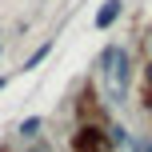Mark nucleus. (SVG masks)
<instances>
[{"label": "nucleus", "instance_id": "4", "mask_svg": "<svg viewBox=\"0 0 152 152\" xmlns=\"http://www.w3.org/2000/svg\"><path fill=\"white\" fill-rule=\"evenodd\" d=\"M36 128H40V116H28V120L20 124V136H36Z\"/></svg>", "mask_w": 152, "mask_h": 152}, {"label": "nucleus", "instance_id": "6", "mask_svg": "<svg viewBox=\"0 0 152 152\" xmlns=\"http://www.w3.org/2000/svg\"><path fill=\"white\" fill-rule=\"evenodd\" d=\"M148 152H152V148H148Z\"/></svg>", "mask_w": 152, "mask_h": 152}, {"label": "nucleus", "instance_id": "5", "mask_svg": "<svg viewBox=\"0 0 152 152\" xmlns=\"http://www.w3.org/2000/svg\"><path fill=\"white\" fill-rule=\"evenodd\" d=\"M148 88H152V60H148Z\"/></svg>", "mask_w": 152, "mask_h": 152}, {"label": "nucleus", "instance_id": "1", "mask_svg": "<svg viewBox=\"0 0 152 152\" xmlns=\"http://www.w3.org/2000/svg\"><path fill=\"white\" fill-rule=\"evenodd\" d=\"M120 8H124V0H104V8L96 12V28L108 32V28L116 24V16H120Z\"/></svg>", "mask_w": 152, "mask_h": 152}, {"label": "nucleus", "instance_id": "3", "mask_svg": "<svg viewBox=\"0 0 152 152\" xmlns=\"http://www.w3.org/2000/svg\"><path fill=\"white\" fill-rule=\"evenodd\" d=\"M48 52H52V40H44V44H40V48H36V52H32V56H28V64H24V68H36V64H40V60H44V56H48Z\"/></svg>", "mask_w": 152, "mask_h": 152}, {"label": "nucleus", "instance_id": "2", "mask_svg": "<svg viewBox=\"0 0 152 152\" xmlns=\"http://www.w3.org/2000/svg\"><path fill=\"white\" fill-rule=\"evenodd\" d=\"M108 60H112V80H116V88L124 92V84H128V56H124V52H108Z\"/></svg>", "mask_w": 152, "mask_h": 152}]
</instances>
